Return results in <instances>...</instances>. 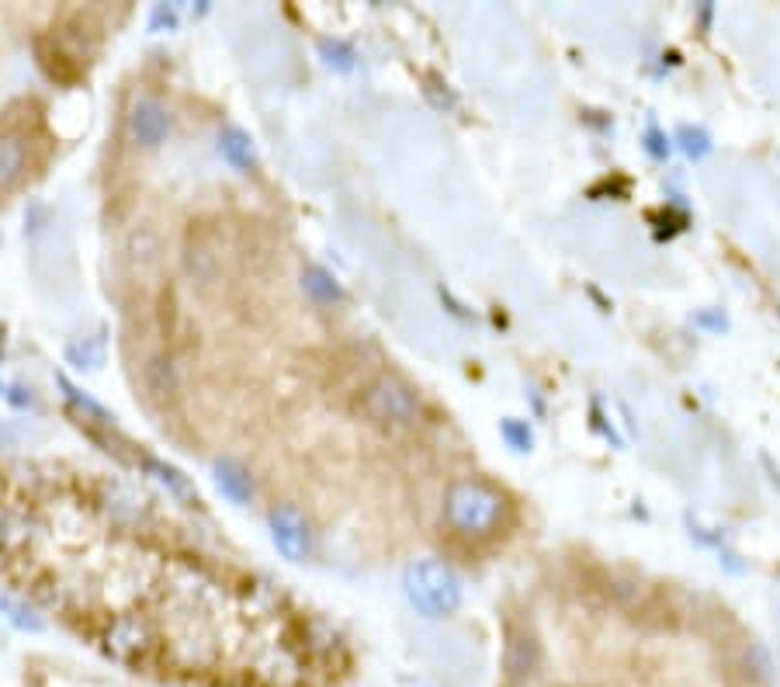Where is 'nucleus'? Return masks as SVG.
<instances>
[{"label":"nucleus","instance_id":"nucleus-18","mask_svg":"<svg viewBox=\"0 0 780 687\" xmlns=\"http://www.w3.org/2000/svg\"><path fill=\"white\" fill-rule=\"evenodd\" d=\"M0 615H8L18 628H24V633H42V618L28 605H21V600L8 597V594H0Z\"/></svg>","mask_w":780,"mask_h":687},{"label":"nucleus","instance_id":"nucleus-20","mask_svg":"<svg viewBox=\"0 0 780 687\" xmlns=\"http://www.w3.org/2000/svg\"><path fill=\"white\" fill-rule=\"evenodd\" d=\"M500 435H503V441H507L513 451H531V445H534L531 427H528L524 420H513V417H507V420L500 424Z\"/></svg>","mask_w":780,"mask_h":687},{"label":"nucleus","instance_id":"nucleus-12","mask_svg":"<svg viewBox=\"0 0 780 687\" xmlns=\"http://www.w3.org/2000/svg\"><path fill=\"white\" fill-rule=\"evenodd\" d=\"M302 289H306V296H312L316 302H323V306H340L347 299L343 285L320 265H309L302 271Z\"/></svg>","mask_w":780,"mask_h":687},{"label":"nucleus","instance_id":"nucleus-9","mask_svg":"<svg viewBox=\"0 0 780 687\" xmlns=\"http://www.w3.org/2000/svg\"><path fill=\"white\" fill-rule=\"evenodd\" d=\"M139 466H142V472H150L170 497H178V500H184V504H198L194 482H191L178 466H170V462H163V458H153V455H142Z\"/></svg>","mask_w":780,"mask_h":687},{"label":"nucleus","instance_id":"nucleus-7","mask_svg":"<svg viewBox=\"0 0 780 687\" xmlns=\"http://www.w3.org/2000/svg\"><path fill=\"white\" fill-rule=\"evenodd\" d=\"M541 660H544V653H541V643L534 633H510L507 636V646H503V680L510 687H524L531 684L538 674H541Z\"/></svg>","mask_w":780,"mask_h":687},{"label":"nucleus","instance_id":"nucleus-21","mask_svg":"<svg viewBox=\"0 0 780 687\" xmlns=\"http://www.w3.org/2000/svg\"><path fill=\"white\" fill-rule=\"evenodd\" d=\"M178 24H181V18H178V8L173 4H157L150 11V32H178Z\"/></svg>","mask_w":780,"mask_h":687},{"label":"nucleus","instance_id":"nucleus-10","mask_svg":"<svg viewBox=\"0 0 780 687\" xmlns=\"http://www.w3.org/2000/svg\"><path fill=\"white\" fill-rule=\"evenodd\" d=\"M219 153L233 170H253L257 167V147L250 132H243L240 126H226L219 132Z\"/></svg>","mask_w":780,"mask_h":687},{"label":"nucleus","instance_id":"nucleus-6","mask_svg":"<svg viewBox=\"0 0 780 687\" xmlns=\"http://www.w3.org/2000/svg\"><path fill=\"white\" fill-rule=\"evenodd\" d=\"M126 126H129V139L136 142V147L157 150V147H163V142H167V136H170V129H173V119H170V111H167L163 101H157V98H139V101L129 108Z\"/></svg>","mask_w":780,"mask_h":687},{"label":"nucleus","instance_id":"nucleus-22","mask_svg":"<svg viewBox=\"0 0 780 687\" xmlns=\"http://www.w3.org/2000/svg\"><path fill=\"white\" fill-rule=\"evenodd\" d=\"M646 150H649L652 160H667V157H670V139L662 136L656 126H649V132H646Z\"/></svg>","mask_w":780,"mask_h":687},{"label":"nucleus","instance_id":"nucleus-14","mask_svg":"<svg viewBox=\"0 0 780 687\" xmlns=\"http://www.w3.org/2000/svg\"><path fill=\"white\" fill-rule=\"evenodd\" d=\"M147 386H150V392L160 396V399H167V396H173V392L181 389L178 365H173L170 355H157V358L147 365Z\"/></svg>","mask_w":780,"mask_h":687},{"label":"nucleus","instance_id":"nucleus-24","mask_svg":"<svg viewBox=\"0 0 780 687\" xmlns=\"http://www.w3.org/2000/svg\"><path fill=\"white\" fill-rule=\"evenodd\" d=\"M14 441H18V431H14V427L0 424V448H11Z\"/></svg>","mask_w":780,"mask_h":687},{"label":"nucleus","instance_id":"nucleus-25","mask_svg":"<svg viewBox=\"0 0 780 687\" xmlns=\"http://www.w3.org/2000/svg\"><path fill=\"white\" fill-rule=\"evenodd\" d=\"M0 392H4V386H0Z\"/></svg>","mask_w":780,"mask_h":687},{"label":"nucleus","instance_id":"nucleus-11","mask_svg":"<svg viewBox=\"0 0 780 687\" xmlns=\"http://www.w3.org/2000/svg\"><path fill=\"white\" fill-rule=\"evenodd\" d=\"M24 163H28L24 139L11 136V132L0 136V191L14 188L24 178Z\"/></svg>","mask_w":780,"mask_h":687},{"label":"nucleus","instance_id":"nucleus-13","mask_svg":"<svg viewBox=\"0 0 780 687\" xmlns=\"http://www.w3.org/2000/svg\"><path fill=\"white\" fill-rule=\"evenodd\" d=\"M56 386L63 389V396H67V404L83 417V420H94V424H101V427H114V417L98 404V399L91 396V392H83L80 386H73L67 376H56Z\"/></svg>","mask_w":780,"mask_h":687},{"label":"nucleus","instance_id":"nucleus-3","mask_svg":"<svg viewBox=\"0 0 780 687\" xmlns=\"http://www.w3.org/2000/svg\"><path fill=\"white\" fill-rule=\"evenodd\" d=\"M402 590H407V600L423 618H448L461 608V580L444 562H410L407 572H402Z\"/></svg>","mask_w":780,"mask_h":687},{"label":"nucleus","instance_id":"nucleus-1","mask_svg":"<svg viewBox=\"0 0 780 687\" xmlns=\"http://www.w3.org/2000/svg\"><path fill=\"white\" fill-rule=\"evenodd\" d=\"M507 518V497L482 479H454L444 494V521L461 538L497 535Z\"/></svg>","mask_w":780,"mask_h":687},{"label":"nucleus","instance_id":"nucleus-16","mask_svg":"<svg viewBox=\"0 0 780 687\" xmlns=\"http://www.w3.org/2000/svg\"><path fill=\"white\" fill-rule=\"evenodd\" d=\"M320 56H323V63L333 70V73H351L358 67V52L354 46H347L343 39H320Z\"/></svg>","mask_w":780,"mask_h":687},{"label":"nucleus","instance_id":"nucleus-17","mask_svg":"<svg viewBox=\"0 0 780 687\" xmlns=\"http://www.w3.org/2000/svg\"><path fill=\"white\" fill-rule=\"evenodd\" d=\"M157 253H160V240H157V233L153 229H136V233L129 237V257H132V265H139V268H150V265H157Z\"/></svg>","mask_w":780,"mask_h":687},{"label":"nucleus","instance_id":"nucleus-5","mask_svg":"<svg viewBox=\"0 0 780 687\" xmlns=\"http://www.w3.org/2000/svg\"><path fill=\"white\" fill-rule=\"evenodd\" d=\"M268 528H271V541L274 549L288 559V562H306L312 552V531L306 514L292 504H278L268 514Z\"/></svg>","mask_w":780,"mask_h":687},{"label":"nucleus","instance_id":"nucleus-2","mask_svg":"<svg viewBox=\"0 0 780 687\" xmlns=\"http://www.w3.org/2000/svg\"><path fill=\"white\" fill-rule=\"evenodd\" d=\"M98 646L111 664H122L139 674H153L160 656L157 621L142 611H119L98 628Z\"/></svg>","mask_w":780,"mask_h":687},{"label":"nucleus","instance_id":"nucleus-19","mask_svg":"<svg viewBox=\"0 0 780 687\" xmlns=\"http://www.w3.org/2000/svg\"><path fill=\"white\" fill-rule=\"evenodd\" d=\"M677 139H680V150H683L690 160H701V157L711 153V136H708L701 126H683V129L677 132Z\"/></svg>","mask_w":780,"mask_h":687},{"label":"nucleus","instance_id":"nucleus-15","mask_svg":"<svg viewBox=\"0 0 780 687\" xmlns=\"http://www.w3.org/2000/svg\"><path fill=\"white\" fill-rule=\"evenodd\" d=\"M67 361L77 371H101V365H104V340L80 337V340L67 344Z\"/></svg>","mask_w":780,"mask_h":687},{"label":"nucleus","instance_id":"nucleus-23","mask_svg":"<svg viewBox=\"0 0 780 687\" xmlns=\"http://www.w3.org/2000/svg\"><path fill=\"white\" fill-rule=\"evenodd\" d=\"M8 399H11L14 407H32V392L21 389V386H11V389H8Z\"/></svg>","mask_w":780,"mask_h":687},{"label":"nucleus","instance_id":"nucleus-8","mask_svg":"<svg viewBox=\"0 0 780 687\" xmlns=\"http://www.w3.org/2000/svg\"><path fill=\"white\" fill-rule=\"evenodd\" d=\"M212 479L229 504L247 507L253 500V476L243 462H237V458H219V462L212 466Z\"/></svg>","mask_w":780,"mask_h":687},{"label":"nucleus","instance_id":"nucleus-4","mask_svg":"<svg viewBox=\"0 0 780 687\" xmlns=\"http://www.w3.org/2000/svg\"><path fill=\"white\" fill-rule=\"evenodd\" d=\"M361 410L371 424L386 427V431H410L423 414L420 396L399 376H379L374 382H368V389L361 392Z\"/></svg>","mask_w":780,"mask_h":687}]
</instances>
